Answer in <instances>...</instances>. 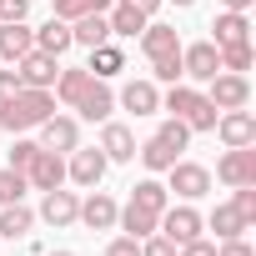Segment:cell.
I'll use <instances>...</instances> for the list:
<instances>
[{"mask_svg": "<svg viewBox=\"0 0 256 256\" xmlns=\"http://www.w3.org/2000/svg\"><path fill=\"white\" fill-rule=\"evenodd\" d=\"M126 6H136V10H141V16H156V10H161V6H166V0H126Z\"/></svg>", "mask_w": 256, "mask_h": 256, "instance_id": "44", "label": "cell"}, {"mask_svg": "<svg viewBox=\"0 0 256 256\" xmlns=\"http://www.w3.org/2000/svg\"><path fill=\"white\" fill-rule=\"evenodd\" d=\"M216 256H256V251L246 246V236H231V241H221V246H216Z\"/></svg>", "mask_w": 256, "mask_h": 256, "instance_id": "42", "label": "cell"}, {"mask_svg": "<svg viewBox=\"0 0 256 256\" xmlns=\"http://www.w3.org/2000/svg\"><path fill=\"white\" fill-rule=\"evenodd\" d=\"M116 100L131 110V116H156V110H161V90H156V80H126Z\"/></svg>", "mask_w": 256, "mask_h": 256, "instance_id": "14", "label": "cell"}, {"mask_svg": "<svg viewBox=\"0 0 256 256\" xmlns=\"http://www.w3.org/2000/svg\"><path fill=\"white\" fill-rule=\"evenodd\" d=\"M221 70H251V40H241V46H221Z\"/></svg>", "mask_w": 256, "mask_h": 256, "instance_id": "34", "label": "cell"}, {"mask_svg": "<svg viewBox=\"0 0 256 256\" xmlns=\"http://www.w3.org/2000/svg\"><path fill=\"white\" fill-rule=\"evenodd\" d=\"M26 16H30V0H0V26L26 20Z\"/></svg>", "mask_w": 256, "mask_h": 256, "instance_id": "39", "label": "cell"}, {"mask_svg": "<svg viewBox=\"0 0 256 256\" xmlns=\"http://www.w3.org/2000/svg\"><path fill=\"white\" fill-rule=\"evenodd\" d=\"M50 256H70V251H50Z\"/></svg>", "mask_w": 256, "mask_h": 256, "instance_id": "47", "label": "cell"}, {"mask_svg": "<svg viewBox=\"0 0 256 256\" xmlns=\"http://www.w3.org/2000/svg\"><path fill=\"white\" fill-rule=\"evenodd\" d=\"M36 151H40V141H16V146H10V166L26 171V166L36 161Z\"/></svg>", "mask_w": 256, "mask_h": 256, "instance_id": "37", "label": "cell"}, {"mask_svg": "<svg viewBox=\"0 0 256 256\" xmlns=\"http://www.w3.org/2000/svg\"><path fill=\"white\" fill-rule=\"evenodd\" d=\"M216 181L226 186H256V146H226L216 161Z\"/></svg>", "mask_w": 256, "mask_h": 256, "instance_id": "6", "label": "cell"}, {"mask_svg": "<svg viewBox=\"0 0 256 256\" xmlns=\"http://www.w3.org/2000/svg\"><path fill=\"white\" fill-rule=\"evenodd\" d=\"M116 6V0H56V16L70 26V20H80V16H106Z\"/></svg>", "mask_w": 256, "mask_h": 256, "instance_id": "31", "label": "cell"}, {"mask_svg": "<svg viewBox=\"0 0 256 256\" xmlns=\"http://www.w3.org/2000/svg\"><path fill=\"white\" fill-rule=\"evenodd\" d=\"M176 256H216V241H206V236H196V241H186V246H176Z\"/></svg>", "mask_w": 256, "mask_h": 256, "instance_id": "40", "label": "cell"}, {"mask_svg": "<svg viewBox=\"0 0 256 256\" xmlns=\"http://www.w3.org/2000/svg\"><path fill=\"white\" fill-rule=\"evenodd\" d=\"M16 90H20V76L16 70H0V100H10Z\"/></svg>", "mask_w": 256, "mask_h": 256, "instance_id": "43", "label": "cell"}, {"mask_svg": "<svg viewBox=\"0 0 256 256\" xmlns=\"http://www.w3.org/2000/svg\"><path fill=\"white\" fill-rule=\"evenodd\" d=\"M146 20H151V16H141L136 6H126V0H116V6L106 10V26H110V36H141V30H146Z\"/></svg>", "mask_w": 256, "mask_h": 256, "instance_id": "24", "label": "cell"}, {"mask_svg": "<svg viewBox=\"0 0 256 256\" xmlns=\"http://www.w3.org/2000/svg\"><path fill=\"white\" fill-rule=\"evenodd\" d=\"M100 151H106V161H136V136H131V126L100 120Z\"/></svg>", "mask_w": 256, "mask_h": 256, "instance_id": "15", "label": "cell"}, {"mask_svg": "<svg viewBox=\"0 0 256 256\" xmlns=\"http://www.w3.org/2000/svg\"><path fill=\"white\" fill-rule=\"evenodd\" d=\"M26 50H36V30H30L26 20H10V26H0V60H6V66H16Z\"/></svg>", "mask_w": 256, "mask_h": 256, "instance_id": "18", "label": "cell"}, {"mask_svg": "<svg viewBox=\"0 0 256 256\" xmlns=\"http://www.w3.org/2000/svg\"><path fill=\"white\" fill-rule=\"evenodd\" d=\"M46 116H56V90L20 86L10 100H0V126H6V131H30V126H40Z\"/></svg>", "mask_w": 256, "mask_h": 256, "instance_id": "1", "label": "cell"}, {"mask_svg": "<svg viewBox=\"0 0 256 256\" xmlns=\"http://www.w3.org/2000/svg\"><path fill=\"white\" fill-rule=\"evenodd\" d=\"M161 106H166L176 120H186V131H191V136H196V131H216V116H221V110H216L196 86H186V80H176V86L166 90Z\"/></svg>", "mask_w": 256, "mask_h": 256, "instance_id": "2", "label": "cell"}, {"mask_svg": "<svg viewBox=\"0 0 256 256\" xmlns=\"http://www.w3.org/2000/svg\"><path fill=\"white\" fill-rule=\"evenodd\" d=\"M166 176H171V181H166V191H176L181 201H201V196L211 191V171H206V166H196V161H176Z\"/></svg>", "mask_w": 256, "mask_h": 256, "instance_id": "8", "label": "cell"}, {"mask_svg": "<svg viewBox=\"0 0 256 256\" xmlns=\"http://www.w3.org/2000/svg\"><path fill=\"white\" fill-rule=\"evenodd\" d=\"M106 166H110V161H106V151H100V146H76V151H70V161H66V176H70L76 186L96 191V186H100V176H106Z\"/></svg>", "mask_w": 256, "mask_h": 256, "instance_id": "5", "label": "cell"}, {"mask_svg": "<svg viewBox=\"0 0 256 256\" xmlns=\"http://www.w3.org/2000/svg\"><path fill=\"white\" fill-rule=\"evenodd\" d=\"M116 211H120V206H116V201H110L106 191H90V196L80 201L76 221H86L90 231H110V226H116Z\"/></svg>", "mask_w": 256, "mask_h": 256, "instance_id": "17", "label": "cell"}, {"mask_svg": "<svg viewBox=\"0 0 256 256\" xmlns=\"http://www.w3.org/2000/svg\"><path fill=\"white\" fill-rule=\"evenodd\" d=\"M70 110H80L86 120H110V110H116V90H110L106 80H96V76H90V86L80 90V100H76Z\"/></svg>", "mask_w": 256, "mask_h": 256, "instance_id": "13", "label": "cell"}, {"mask_svg": "<svg viewBox=\"0 0 256 256\" xmlns=\"http://www.w3.org/2000/svg\"><path fill=\"white\" fill-rule=\"evenodd\" d=\"M136 156L146 161V171H151V176H161V171H171V166L181 161V151H171V146H166V141H156V136H151L146 146H136Z\"/></svg>", "mask_w": 256, "mask_h": 256, "instance_id": "29", "label": "cell"}, {"mask_svg": "<svg viewBox=\"0 0 256 256\" xmlns=\"http://www.w3.org/2000/svg\"><path fill=\"white\" fill-rule=\"evenodd\" d=\"M16 76H20V86H30V90H50L56 76H60V60L46 56V50H26V56L16 60Z\"/></svg>", "mask_w": 256, "mask_h": 256, "instance_id": "7", "label": "cell"}, {"mask_svg": "<svg viewBox=\"0 0 256 256\" xmlns=\"http://www.w3.org/2000/svg\"><path fill=\"white\" fill-rule=\"evenodd\" d=\"M76 211H80V196L76 191H46V201H40V221L46 226H70L76 221Z\"/></svg>", "mask_w": 256, "mask_h": 256, "instance_id": "16", "label": "cell"}, {"mask_svg": "<svg viewBox=\"0 0 256 256\" xmlns=\"http://www.w3.org/2000/svg\"><path fill=\"white\" fill-rule=\"evenodd\" d=\"M131 201L161 216V211L171 206V191H166V181H156V176H146V181H136V186H131Z\"/></svg>", "mask_w": 256, "mask_h": 256, "instance_id": "26", "label": "cell"}, {"mask_svg": "<svg viewBox=\"0 0 256 256\" xmlns=\"http://www.w3.org/2000/svg\"><path fill=\"white\" fill-rule=\"evenodd\" d=\"M211 30H216V50L221 46H241V40H251V20H246V10H221L216 20H211Z\"/></svg>", "mask_w": 256, "mask_h": 256, "instance_id": "19", "label": "cell"}, {"mask_svg": "<svg viewBox=\"0 0 256 256\" xmlns=\"http://www.w3.org/2000/svg\"><path fill=\"white\" fill-rule=\"evenodd\" d=\"M156 141H166L171 151H186V141H191V131H186V120H161V131H156Z\"/></svg>", "mask_w": 256, "mask_h": 256, "instance_id": "35", "label": "cell"}, {"mask_svg": "<svg viewBox=\"0 0 256 256\" xmlns=\"http://www.w3.org/2000/svg\"><path fill=\"white\" fill-rule=\"evenodd\" d=\"M221 6H226V10H251L256 0H221Z\"/></svg>", "mask_w": 256, "mask_h": 256, "instance_id": "45", "label": "cell"}, {"mask_svg": "<svg viewBox=\"0 0 256 256\" xmlns=\"http://www.w3.org/2000/svg\"><path fill=\"white\" fill-rule=\"evenodd\" d=\"M201 221H206V226L216 231V241H231V236H246V231H251V226L241 221V211H236L231 201H226V206H216V211H211V216H201Z\"/></svg>", "mask_w": 256, "mask_h": 256, "instance_id": "25", "label": "cell"}, {"mask_svg": "<svg viewBox=\"0 0 256 256\" xmlns=\"http://www.w3.org/2000/svg\"><path fill=\"white\" fill-rule=\"evenodd\" d=\"M30 226H36V211H30L26 201H16V206H0V236H10V241H16V236H26Z\"/></svg>", "mask_w": 256, "mask_h": 256, "instance_id": "30", "label": "cell"}, {"mask_svg": "<svg viewBox=\"0 0 256 256\" xmlns=\"http://www.w3.org/2000/svg\"><path fill=\"white\" fill-rule=\"evenodd\" d=\"M141 256H176V241H166L161 231H151V236L141 241Z\"/></svg>", "mask_w": 256, "mask_h": 256, "instance_id": "38", "label": "cell"}, {"mask_svg": "<svg viewBox=\"0 0 256 256\" xmlns=\"http://www.w3.org/2000/svg\"><path fill=\"white\" fill-rule=\"evenodd\" d=\"M86 86H90V70H86V66H70V70H60V76H56V86H50V90H56V100L76 106Z\"/></svg>", "mask_w": 256, "mask_h": 256, "instance_id": "28", "label": "cell"}, {"mask_svg": "<svg viewBox=\"0 0 256 256\" xmlns=\"http://www.w3.org/2000/svg\"><path fill=\"white\" fill-rule=\"evenodd\" d=\"M206 100H211L216 110H241V106L251 100V80L236 76V70H216V76L206 80Z\"/></svg>", "mask_w": 256, "mask_h": 256, "instance_id": "3", "label": "cell"}, {"mask_svg": "<svg viewBox=\"0 0 256 256\" xmlns=\"http://www.w3.org/2000/svg\"><path fill=\"white\" fill-rule=\"evenodd\" d=\"M26 191H30L26 171H16V166H6V171H0V206H16V201H26Z\"/></svg>", "mask_w": 256, "mask_h": 256, "instance_id": "32", "label": "cell"}, {"mask_svg": "<svg viewBox=\"0 0 256 256\" xmlns=\"http://www.w3.org/2000/svg\"><path fill=\"white\" fill-rule=\"evenodd\" d=\"M216 136L226 146H256V116L241 106V110H221L216 116Z\"/></svg>", "mask_w": 256, "mask_h": 256, "instance_id": "11", "label": "cell"}, {"mask_svg": "<svg viewBox=\"0 0 256 256\" xmlns=\"http://www.w3.org/2000/svg\"><path fill=\"white\" fill-rule=\"evenodd\" d=\"M26 181H30V191H56V186H66V161H60V151H36V161L26 166Z\"/></svg>", "mask_w": 256, "mask_h": 256, "instance_id": "10", "label": "cell"}, {"mask_svg": "<svg viewBox=\"0 0 256 256\" xmlns=\"http://www.w3.org/2000/svg\"><path fill=\"white\" fill-rule=\"evenodd\" d=\"M36 50H46V56H56V60H60V56L70 50V26H66L60 16H50V20L36 30Z\"/></svg>", "mask_w": 256, "mask_h": 256, "instance_id": "23", "label": "cell"}, {"mask_svg": "<svg viewBox=\"0 0 256 256\" xmlns=\"http://www.w3.org/2000/svg\"><path fill=\"white\" fill-rule=\"evenodd\" d=\"M86 70H90L96 80H110V76H120V70H126V56L106 40V46H96V50H90V66H86Z\"/></svg>", "mask_w": 256, "mask_h": 256, "instance_id": "27", "label": "cell"}, {"mask_svg": "<svg viewBox=\"0 0 256 256\" xmlns=\"http://www.w3.org/2000/svg\"><path fill=\"white\" fill-rule=\"evenodd\" d=\"M171 6H196V0H171Z\"/></svg>", "mask_w": 256, "mask_h": 256, "instance_id": "46", "label": "cell"}, {"mask_svg": "<svg viewBox=\"0 0 256 256\" xmlns=\"http://www.w3.org/2000/svg\"><path fill=\"white\" fill-rule=\"evenodd\" d=\"M76 146H80L76 116H46L40 120V151H76Z\"/></svg>", "mask_w": 256, "mask_h": 256, "instance_id": "12", "label": "cell"}, {"mask_svg": "<svg viewBox=\"0 0 256 256\" xmlns=\"http://www.w3.org/2000/svg\"><path fill=\"white\" fill-rule=\"evenodd\" d=\"M141 50H146V60L171 56V50H181V36H176L171 26H161V20H146V30H141Z\"/></svg>", "mask_w": 256, "mask_h": 256, "instance_id": "21", "label": "cell"}, {"mask_svg": "<svg viewBox=\"0 0 256 256\" xmlns=\"http://www.w3.org/2000/svg\"><path fill=\"white\" fill-rule=\"evenodd\" d=\"M106 256H141V241H131V236H116V241L106 246Z\"/></svg>", "mask_w": 256, "mask_h": 256, "instance_id": "41", "label": "cell"}, {"mask_svg": "<svg viewBox=\"0 0 256 256\" xmlns=\"http://www.w3.org/2000/svg\"><path fill=\"white\" fill-rule=\"evenodd\" d=\"M201 211L191 206V201H181V206H166L161 211V221H156V231L166 236V241H176V246H186V241H196L201 236Z\"/></svg>", "mask_w": 256, "mask_h": 256, "instance_id": "4", "label": "cell"}, {"mask_svg": "<svg viewBox=\"0 0 256 256\" xmlns=\"http://www.w3.org/2000/svg\"><path fill=\"white\" fill-rule=\"evenodd\" d=\"M110 40V26H106V16H80V20H70V46H86V50H96V46H106Z\"/></svg>", "mask_w": 256, "mask_h": 256, "instance_id": "22", "label": "cell"}, {"mask_svg": "<svg viewBox=\"0 0 256 256\" xmlns=\"http://www.w3.org/2000/svg\"><path fill=\"white\" fill-rule=\"evenodd\" d=\"M151 80H161V86H176V80H186V76H181V50H171V56H156V60H151Z\"/></svg>", "mask_w": 256, "mask_h": 256, "instance_id": "33", "label": "cell"}, {"mask_svg": "<svg viewBox=\"0 0 256 256\" xmlns=\"http://www.w3.org/2000/svg\"><path fill=\"white\" fill-rule=\"evenodd\" d=\"M156 221H161V216H156V211H146V206H136V201H126V206L116 211V226L131 236V241H146V236L156 231Z\"/></svg>", "mask_w": 256, "mask_h": 256, "instance_id": "20", "label": "cell"}, {"mask_svg": "<svg viewBox=\"0 0 256 256\" xmlns=\"http://www.w3.org/2000/svg\"><path fill=\"white\" fill-rule=\"evenodd\" d=\"M236 196H231V206L241 211V221L246 226H256V186H231Z\"/></svg>", "mask_w": 256, "mask_h": 256, "instance_id": "36", "label": "cell"}, {"mask_svg": "<svg viewBox=\"0 0 256 256\" xmlns=\"http://www.w3.org/2000/svg\"><path fill=\"white\" fill-rule=\"evenodd\" d=\"M221 70V50L211 40H196V46H181V76L186 80H211Z\"/></svg>", "mask_w": 256, "mask_h": 256, "instance_id": "9", "label": "cell"}]
</instances>
